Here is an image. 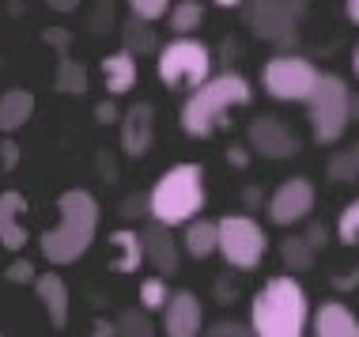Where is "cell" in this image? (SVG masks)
I'll return each mask as SVG.
<instances>
[{"mask_svg":"<svg viewBox=\"0 0 359 337\" xmlns=\"http://www.w3.org/2000/svg\"><path fill=\"white\" fill-rule=\"evenodd\" d=\"M144 231V243H148V262L155 265V273L159 277H174L182 269V254H178V243H174L170 227L167 224H151L140 227Z\"/></svg>","mask_w":359,"mask_h":337,"instance_id":"obj_16","label":"cell"},{"mask_svg":"<svg viewBox=\"0 0 359 337\" xmlns=\"http://www.w3.org/2000/svg\"><path fill=\"white\" fill-rule=\"evenodd\" d=\"M42 42L53 46L57 57H65V53H69V46H72V31H65V27H46V31H42Z\"/></svg>","mask_w":359,"mask_h":337,"instance_id":"obj_33","label":"cell"},{"mask_svg":"<svg viewBox=\"0 0 359 337\" xmlns=\"http://www.w3.org/2000/svg\"><path fill=\"white\" fill-rule=\"evenodd\" d=\"M227 159L235 163V167H246V159H250V156H246V148H227Z\"/></svg>","mask_w":359,"mask_h":337,"instance_id":"obj_40","label":"cell"},{"mask_svg":"<svg viewBox=\"0 0 359 337\" xmlns=\"http://www.w3.org/2000/svg\"><path fill=\"white\" fill-rule=\"evenodd\" d=\"M299 8H303V0H246V23L261 42L276 46V50H295Z\"/></svg>","mask_w":359,"mask_h":337,"instance_id":"obj_9","label":"cell"},{"mask_svg":"<svg viewBox=\"0 0 359 337\" xmlns=\"http://www.w3.org/2000/svg\"><path fill=\"white\" fill-rule=\"evenodd\" d=\"M46 4L53 8V12H61V15H69V12H76L80 8V0H46Z\"/></svg>","mask_w":359,"mask_h":337,"instance_id":"obj_39","label":"cell"},{"mask_svg":"<svg viewBox=\"0 0 359 337\" xmlns=\"http://www.w3.org/2000/svg\"><path fill=\"white\" fill-rule=\"evenodd\" d=\"M352 156H355V163H359V144H352Z\"/></svg>","mask_w":359,"mask_h":337,"instance_id":"obj_45","label":"cell"},{"mask_svg":"<svg viewBox=\"0 0 359 337\" xmlns=\"http://www.w3.org/2000/svg\"><path fill=\"white\" fill-rule=\"evenodd\" d=\"M121 50H129L133 57H148V53H155L159 57V34H155V27L148 23V19H137V15H129L121 23Z\"/></svg>","mask_w":359,"mask_h":337,"instance_id":"obj_21","label":"cell"},{"mask_svg":"<svg viewBox=\"0 0 359 337\" xmlns=\"http://www.w3.org/2000/svg\"><path fill=\"white\" fill-rule=\"evenodd\" d=\"M306 243L314 246V250H322V246H325V227H322V224H310V231H306Z\"/></svg>","mask_w":359,"mask_h":337,"instance_id":"obj_38","label":"cell"},{"mask_svg":"<svg viewBox=\"0 0 359 337\" xmlns=\"http://www.w3.org/2000/svg\"><path fill=\"white\" fill-rule=\"evenodd\" d=\"M261 84L280 103H310V95L322 84V72L314 69V61L299 53H276L261 69Z\"/></svg>","mask_w":359,"mask_h":337,"instance_id":"obj_8","label":"cell"},{"mask_svg":"<svg viewBox=\"0 0 359 337\" xmlns=\"http://www.w3.org/2000/svg\"><path fill=\"white\" fill-rule=\"evenodd\" d=\"M118 118H121V114H118L114 103H99V107H95V121H99V125H114Z\"/></svg>","mask_w":359,"mask_h":337,"instance_id":"obj_36","label":"cell"},{"mask_svg":"<svg viewBox=\"0 0 359 337\" xmlns=\"http://www.w3.org/2000/svg\"><path fill=\"white\" fill-rule=\"evenodd\" d=\"M212 4H219V8H238V4H246V0H212Z\"/></svg>","mask_w":359,"mask_h":337,"instance_id":"obj_43","label":"cell"},{"mask_svg":"<svg viewBox=\"0 0 359 337\" xmlns=\"http://www.w3.org/2000/svg\"><path fill=\"white\" fill-rule=\"evenodd\" d=\"M250 99H254V88H250V80L242 72H231V69L216 72L205 88H197L186 99V107H182V129L197 140H208L227 121V114L246 107Z\"/></svg>","mask_w":359,"mask_h":337,"instance_id":"obj_3","label":"cell"},{"mask_svg":"<svg viewBox=\"0 0 359 337\" xmlns=\"http://www.w3.org/2000/svg\"><path fill=\"white\" fill-rule=\"evenodd\" d=\"M314 182L295 175V178H284L280 186L269 194V220H273L276 227H291L299 224V220H306L314 213Z\"/></svg>","mask_w":359,"mask_h":337,"instance_id":"obj_10","label":"cell"},{"mask_svg":"<svg viewBox=\"0 0 359 337\" xmlns=\"http://www.w3.org/2000/svg\"><path fill=\"white\" fill-rule=\"evenodd\" d=\"M4 277L12 284H34L38 281V269L27 262V258H12V262H8V269H4Z\"/></svg>","mask_w":359,"mask_h":337,"instance_id":"obj_31","label":"cell"},{"mask_svg":"<svg viewBox=\"0 0 359 337\" xmlns=\"http://www.w3.org/2000/svg\"><path fill=\"white\" fill-rule=\"evenodd\" d=\"M99 201L91 190H65L57 197V224L42 231L38 250L50 265H72L91 250L99 235Z\"/></svg>","mask_w":359,"mask_h":337,"instance_id":"obj_1","label":"cell"},{"mask_svg":"<svg viewBox=\"0 0 359 337\" xmlns=\"http://www.w3.org/2000/svg\"><path fill=\"white\" fill-rule=\"evenodd\" d=\"M106 250H110V269L114 273H137L140 262H148V243H144V231L137 227H118L110 231V243H106Z\"/></svg>","mask_w":359,"mask_h":337,"instance_id":"obj_14","label":"cell"},{"mask_svg":"<svg viewBox=\"0 0 359 337\" xmlns=\"http://www.w3.org/2000/svg\"><path fill=\"white\" fill-rule=\"evenodd\" d=\"M151 144H155V107L151 103H137L121 118V152L140 159L151 152Z\"/></svg>","mask_w":359,"mask_h":337,"instance_id":"obj_13","label":"cell"},{"mask_svg":"<svg viewBox=\"0 0 359 337\" xmlns=\"http://www.w3.org/2000/svg\"><path fill=\"white\" fill-rule=\"evenodd\" d=\"M337 239L344 246H359V197L352 205H344L341 216H337Z\"/></svg>","mask_w":359,"mask_h":337,"instance_id":"obj_28","label":"cell"},{"mask_svg":"<svg viewBox=\"0 0 359 337\" xmlns=\"http://www.w3.org/2000/svg\"><path fill=\"white\" fill-rule=\"evenodd\" d=\"M155 72H159V84L170 91H197L212 80V50L197 38H174L159 50L155 57Z\"/></svg>","mask_w":359,"mask_h":337,"instance_id":"obj_5","label":"cell"},{"mask_svg":"<svg viewBox=\"0 0 359 337\" xmlns=\"http://www.w3.org/2000/svg\"><path fill=\"white\" fill-rule=\"evenodd\" d=\"M118 337H155V326L140 307H133V311L118 315Z\"/></svg>","mask_w":359,"mask_h":337,"instance_id":"obj_27","label":"cell"},{"mask_svg":"<svg viewBox=\"0 0 359 337\" xmlns=\"http://www.w3.org/2000/svg\"><path fill=\"white\" fill-rule=\"evenodd\" d=\"M34 114V95L27 88H12L4 91V99H0V129L4 133H15L19 125H27Z\"/></svg>","mask_w":359,"mask_h":337,"instance_id":"obj_22","label":"cell"},{"mask_svg":"<svg viewBox=\"0 0 359 337\" xmlns=\"http://www.w3.org/2000/svg\"><path fill=\"white\" fill-rule=\"evenodd\" d=\"M170 31L178 38H189L193 31H201V23H205V4L201 0H178V4L170 8Z\"/></svg>","mask_w":359,"mask_h":337,"instance_id":"obj_24","label":"cell"},{"mask_svg":"<svg viewBox=\"0 0 359 337\" xmlns=\"http://www.w3.org/2000/svg\"><path fill=\"white\" fill-rule=\"evenodd\" d=\"M246 144H250V152H257L261 159H291V156H299V148H303L295 133H291L280 118H273V114L250 121Z\"/></svg>","mask_w":359,"mask_h":337,"instance_id":"obj_11","label":"cell"},{"mask_svg":"<svg viewBox=\"0 0 359 337\" xmlns=\"http://www.w3.org/2000/svg\"><path fill=\"white\" fill-rule=\"evenodd\" d=\"M34 292H38V303L50 315V326L53 330H65V326H69V284L57 273H38Z\"/></svg>","mask_w":359,"mask_h":337,"instance_id":"obj_18","label":"cell"},{"mask_svg":"<svg viewBox=\"0 0 359 337\" xmlns=\"http://www.w3.org/2000/svg\"><path fill=\"white\" fill-rule=\"evenodd\" d=\"M314 311L295 273H276L250 300V326L257 337H306Z\"/></svg>","mask_w":359,"mask_h":337,"instance_id":"obj_2","label":"cell"},{"mask_svg":"<svg viewBox=\"0 0 359 337\" xmlns=\"http://www.w3.org/2000/svg\"><path fill=\"white\" fill-rule=\"evenodd\" d=\"M205 337H257V333H254V326H250V322H231V319H223V322H216V326H208Z\"/></svg>","mask_w":359,"mask_h":337,"instance_id":"obj_32","label":"cell"},{"mask_svg":"<svg viewBox=\"0 0 359 337\" xmlns=\"http://www.w3.org/2000/svg\"><path fill=\"white\" fill-rule=\"evenodd\" d=\"M352 99L355 95L348 91V84L333 72H322V84L318 91L310 95L306 110H310V129H314L318 144H337L344 137L348 121H352Z\"/></svg>","mask_w":359,"mask_h":337,"instance_id":"obj_6","label":"cell"},{"mask_svg":"<svg viewBox=\"0 0 359 337\" xmlns=\"http://www.w3.org/2000/svg\"><path fill=\"white\" fill-rule=\"evenodd\" d=\"M170 0H129V12L137 19H148V23H155V19L170 15Z\"/></svg>","mask_w":359,"mask_h":337,"instance_id":"obj_30","label":"cell"},{"mask_svg":"<svg viewBox=\"0 0 359 337\" xmlns=\"http://www.w3.org/2000/svg\"><path fill=\"white\" fill-rule=\"evenodd\" d=\"M269 250V235L254 216L246 213H227L219 216V258L238 273H250L265 262Z\"/></svg>","mask_w":359,"mask_h":337,"instance_id":"obj_7","label":"cell"},{"mask_svg":"<svg viewBox=\"0 0 359 337\" xmlns=\"http://www.w3.org/2000/svg\"><path fill=\"white\" fill-rule=\"evenodd\" d=\"M23 213H27V201L19 190H4L0 194V246L8 254H19L27 246V227H23Z\"/></svg>","mask_w":359,"mask_h":337,"instance_id":"obj_15","label":"cell"},{"mask_svg":"<svg viewBox=\"0 0 359 337\" xmlns=\"http://www.w3.org/2000/svg\"><path fill=\"white\" fill-rule=\"evenodd\" d=\"M344 12H348V19L359 27V0H344Z\"/></svg>","mask_w":359,"mask_h":337,"instance_id":"obj_41","label":"cell"},{"mask_svg":"<svg viewBox=\"0 0 359 337\" xmlns=\"http://www.w3.org/2000/svg\"><path fill=\"white\" fill-rule=\"evenodd\" d=\"M137 57H133L129 50H118L110 57H102V84L110 95H129L133 88H137Z\"/></svg>","mask_w":359,"mask_h":337,"instance_id":"obj_19","label":"cell"},{"mask_svg":"<svg viewBox=\"0 0 359 337\" xmlns=\"http://www.w3.org/2000/svg\"><path fill=\"white\" fill-rule=\"evenodd\" d=\"M170 284L163 281V277H148V281H140V307L144 311H167L170 303Z\"/></svg>","mask_w":359,"mask_h":337,"instance_id":"obj_26","label":"cell"},{"mask_svg":"<svg viewBox=\"0 0 359 337\" xmlns=\"http://www.w3.org/2000/svg\"><path fill=\"white\" fill-rule=\"evenodd\" d=\"M106 19H114V0H99V8H95V19H91V27L95 31H106Z\"/></svg>","mask_w":359,"mask_h":337,"instance_id":"obj_35","label":"cell"},{"mask_svg":"<svg viewBox=\"0 0 359 337\" xmlns=\"http://www.w3.org/2000/svg\"><path fill=\"white\" fill-rule=\"evenodd\" d=\"M53 91L61 95H83L87 91V69L76 57H57V72H53Z\"/></svg>","mask_w":359,"mask_h":337,"instance_id":"obj_23","label":"cell"},{"mask_svg":"<svg viewBox=\"0 0 359 337\" xmlns=\"http://www.w3.org/2000/svg\"><path fill=\"white\" fill-rule=\"evenodd\" d=\"M314 254L318 250L310 246L303 235H287L284 243H280V258H284V265L291 269V273H306V269L314 265Z\"/></svg>","mask_w":359,"mask_h":337,"instance_id":"obj_25","label":"cell"},{"mask_svg":"<svg viewBox=\"0 0 359 337\" xmlns=\"http://www.w3.org/2000/svg\"><path fill=\"white\" fill-rule=\"evenodd\" d=\"M91 337H118V322H110V319H95Z\"/></svg>","mask_w":359,"mask_h":337,"instance_id":"obj_37","label":"cell"},{"mask_svg":"<svg viewBox=\"0 0 359 337\" xmlns=\"http://www.w3.org/2000/svg\"><path fill=\"white\" fill-rule=\"evenodd\" d=\"M329 178L333 182H355L359 178V163H355V156H352V148L348 152H337L333 159H329Z\"/></svg>","mask_w":359,"mask_h":337,"instance_id":"obj_29","label":"cell"},{"mask_svg":"<svg viewBox=\"0 0 359 337\" xmlns=\"http://www.w3.org/2000/svg\"><path fill=\"white\" fill-rule=\"evenodd\" d=\"M257 201H261V190L250 186V190H246V205H257Z\"/></svg>","mask_w":359,"mask_h":337,"instance_id":"obj_42","label":"cell"},{"mask_svg":"<svg viewBox=\"0 0 359 337\" xmlns=\"http://www.w3.org/2000/svg\"><path fill=\"white\" fill-rule=\"evenodd\" d=\"M163 330H167V337H201V330H205V307H201V300L189 288L170 296L167 311H163Z\"/></svg>","mask_w":359,"mask_h":337,"instance_id":"obj_12","label":"cell"},{"mask_svg":"<svg viewBox=\"0 0 359 337\" xmlns=\"http://www.w3.org/2000/svg\"><path fill=\"white\" fill-rule=\"evenodd\" d=\"M0 156H4V163H0V167H4V175H12V171L19 167V144L12 137H4V144H0Z\"/></svg>","mask_w":359,"mask_h":337,"instance_id":"obj_34","label":"cell"},{"mask_svg":"<svg viewBox=\"0 0 359 337\" xmlns=\"http://www.w3.org/2000/svg\"><path fill=\"white\" fill-rule=\"evenodd\" d=\"M182 246H186V254H189V258H197V262H205V258L219 254V220L197 216L193 224H186Z\"/></svg>","mask_w":359,"mask_h":337,"instance_id":"obj_20","label":"cell"},{"mask_svg":"<svg viewBox=\"0 0 359 337\" xmlns=\"http://www.w3.org/2000/svg\"><path fill=\"white\" fill-rule=\"evenodd\" d=\"M352 65H355V76H359V46H355V57H352Z\"/></svg>","mask_w":359,"mask_h":337,"instance_id":"obj_44","label":"cell"},{"mask_svg":"<svg viewBox=\"0 0 359 337\" xmlns=\"http://www.w3.org/2000/svg\"><path fill=\"white\" fill-rule=\"evenodd\" d=\"M310 333H314V337H359V319L352 315V307H348V303L325 300L314 311Z\"/></svg>","mask_w":359,"mask_h":337,"instance_id":"obj_17","label":"cell"},{"mask_svg":"<svg viewBox=\"0 0 359 337\" xmlns=\"http://www.w3.org/2000/svg\"><path fill=\"white\" fill-rule=\"evenodd\" d=\"M151 220L155 224H193L205 209V171L197 163H174L170 171H163L151 186Z\"/></svg>","mask_w":359,"mask_h":337,"instance_id":"obj_4","label":"cell"}]
</instances>
